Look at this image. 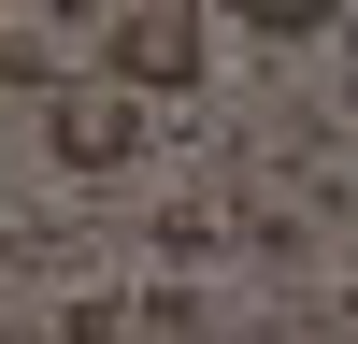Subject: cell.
I'll list each match as a JSON object with an SVG mask.
<instances>
[{
    "instance_id": "obj_2",
    "label": "cell",
    "mask_w": 358,
    "mask_h": 344,
    "mask_svg": "<svg viewBox=\"0 0 358 344\" xmlns=\"http://www.w3.org/2000/svg\"><path fill=\"white\" fill-rule=\"evenodd\" d=\"M43 143H57V172H101V187H115V172H143V101L101 86V72H72L43 101Z\"/></svg>"
},
{
    "instance_id": "obj_3",
    "label": "cell",
    "mask_w": 358,
    "mask_h": 344,
    "mask_svg": "<svg viewBox=\"0 0 358 344\" xmlns=\"http://www.w3.org/2000/svg\"><path fill=\"white\" fill-rule=\"evenodd\" d=\"M0 86H43V101H57V86H72V72H57V29H0Z\"/></svg>"
},
{
    "instance_id": "obj_1",
    "label": "cell",
    "mask_w": 358,
    "mask_h": 344,
    "mask_svg": "<svg viewBox=\"0 0 358 344\" xmlns=\"http://www.w3.org/2000/svg\"><path fill=\"white\" fill-rule=\"evenodd\" d=\"M201 57H215V15H187V0H115L101 15V86H129V101L201 86Z\"/></svg>"
},
{
    "instance_id": "obj_4",
    "label": "cell",
    "mask_w": 358,
    "mask_h": 344,
    "mask_svg": "<svg viewBox=\"0 0 358 344\" xmlns=\"http://www.w3.org/2000/svg\"><path fill=\"white\" fill-rule=\"evenodd\" d=\"M244 29H258V43H330V29H344V15H315V0H258V15H244Z\"/></svg>"
}]
</instances>
